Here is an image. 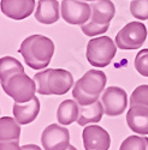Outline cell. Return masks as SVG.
I'll return each mask as SVG.
<instances>
[{
  "instance_id": "1",
  "label": "cell",
  "mask_w": 148,
  "mask_h": 150,
  "mask_svg": "<svg viewBox=\"0 0 148 150\" xmlns=\"http://www.w3.org/2000/svg\"><path fill=\"white\" fill-rule=\"evenodd\" d=\"M19 53L29 67L42 70L49 64L54 54V43L46 36L31 35L21 43Z\"/></svg>"
},
{
  "instance_id": "2",
  "label": "cell",
  "mask_w": 148,
  "mask_h": 150,
  "mask_svg": "<svg viewBox=\"0 0 148 150\" xmlns=\"http://www.w3.org/2000/svg\"><path fill=\"white\" fill-rule=\"evenodd\" d=\"M106 82V74L102 71L89 70L76 82L72 90V96L78 105H90L99 100L100 94L105 90Z\"/></svg>"
},
{
  "instance_id": "3",
  "label": "cell",
  "mask_w": 148,
  "mask_h": 150,
  "mask_svg": "<svg viewBox=\"0 0 148 150\" xmlns=\"http://www.w3.org/2000/svg\"><path fill=\"white\" fill-rule=\"evenodd\" d=\"M36 91L41 95H64L73 85L71 72L63 69H48L34 76Z\"/></svg>"
},
{
  "instance_id": "4",
  "label": "cell",
  "mask_w": 148,
  "mask_h": 150,
  "mask_svg": "<svg viewBox=\"0 0 148 150\" xmlns=\"http://www.w3.org/2000/svg\"><path fill=\"white\" fill-rule=\"evenodd\" d=\"M92 6L90 19L81 25L82 31L87 36H96L107 31L110 23L115 16V5L111 0H95Z\"/></svg>"
},
{
  "instance_id": "5",
  "label": "cell",
  "mask_w": 148,
  "mask_h": 150,
  "mask_svg": "<svg viewBox=\"0 0 148 150\" xmlns=\"http://www.w3.org/2000/svg\"><path fill=\"white\" fill-rule=\"evenodd\" d=\"M1 88L15 102H28L35 96L36 83L24 71H19L3 79Z\"/></svg>"
},
{
  "instance_id": "6",
  "label": "cell",
  "mask_w": 148,
  "mask_h": 150,
  "mask_svg": "<svg viewBox=\"0 0 148 150\" xmlns=\"http://www.w3.org/2000/svg\"><path fill=\"white\" fill-rule=\"evenodd\" d=\"M117 52L116 43L108 36L93 39L87 45V59L95 67H105L110 65Z\"/></svg>"
},
{
  "instance_id": "7",
  "label": "cell",
  "mask_w": 148,
  "mask_h": 150,
  "mask_svg": "<svg viewBox=\"0 0 148 150\" xmlns=\"http://www.w3.org/2000/svg\"><path fill=\"white\" fill-rule=\"evenodd\" d=\"M147 39V28L143 23L130 22L116 36V45L120 49H139Z\"/></svg>"
},
{
  "instance_id": "8",
  "label": "cell",
  "mask_w": 148,
  "mask_h": 150,
  "mask_svg": "<svg viewBox=\"0 0 148 150\" xmlns=\"http://www.w3.org/2000/svg\"><path fill=\"white\" fill-rule=\"evenodd\" d=\"M63 19L72 25H82L92 17V6L83 0H63L60 6Z\"/></svg>"
},
{
  "instance_id": "9",
  "label": "cell",
  "mask_w": 148,
  "mask_h": 150,
  "mask_svg": "<svg viewBox=\"0 0 148 150\" xmlns=\"http://www.w3.org/2000/svg\"><path fill=\"white\" fill-rule=\"evenodd\" d=\"M105 114L108 117H117L124 113L128 106V95L119 86H108L101 96Z\"/></svg>"
},
{
  "instance_id": "10",
  "label": "cell",
  "mask_w": 148,
  "mask_h": 150,
  "mask_svg": "<svg viewBox=\"0 0 148 150\" xmlns=\"http://www.w3.org/2000/svg\"><path fill=\"white\" fill-rule=\"evenodd\" d=\"M41 143L45 150H66L70 146L69 130L58 124H52L43 130Z\"/></svg>"
},
{
  "instance_id": "11",
  "label": "cell",
  "mask_w": 148,
  "mask_h": 150,
  "mask_svg": "<svg viewBox=\"0 0 148 150\" xmlns=\"http://www.w3.org/2000/svg\"><path fill=\"white\" fill-rule=\"evenodd\" d=\"M85 150H108L111 146L110 133L97 125H89L82 133Z\"/></svg>"
},
{
  "instance_id": "12",
  "label": "cell",
  "mask_w": 148,
  "mask_h": 150,
  "mask_svg": "<svg viewBox=\"0 0 148 150\" xmlns=\"http://www.w3.org/2000/svg\"><path fill=\"white\" fill-rule=\"evenodd\" d=\"M0 7L6 17L22 21L33 13L35 0H1Z\"/></svg>"
},
{
  "instance_id": "13",
  "label": "cell",
  "mask_w": 148,
  "mask_h": 150,
  "mask_svg": "<svg viewBox=\"0 0 148 150\" xmlns=\"http://www.w3.org/2000/svg\"><path fill=\"white\" fill-rule=\"evenodd\" d=\"M14 117L21 125H27L34 121L40 112V101L34 96L28 102H15L14 105Z\"/></svg>"
},
{
  "instance_id": "14",
  "label": "cell",
  "mask_w": 148,
  "mask_h": 150,
  "mask_svg": "<svg viewBox=\"0 0 148 150\" xmlns=\"http://www.w3.org/2000/svg\"><path fill=\"white\" fill-rule=\"evenodd\" d=\"M127 122L130 130L139 134H148V107L132 106L127 114Z\"/></svg>"
},
{
  "instance_id": "15",
  "label": "cell",
  "mask_w": 148,
  "mask_h": 150,
  "mask_svg": "<svg viewBox=\"0 0 148 150\" xmlns=\"http://www.w3.org/2000/svg\"><path fill=\"white\" fill-rule=\"evenodd\" d=\"M60 17V6L57 0H39L35 19L42 24H53Z\"/></svg>"
},
{
  "instance_id": "16",
  "label": "cell",
  "mask_w": 148,
  "mask_h": 150,
  "mask_svg": "<svg viewBox=\"0 0 148 150\" xmlns=\"http://www.w3.org/2000/svg\"><path fill=\"white\" fill-rule=\"evenodd\" d=\"M78 106H80L78 107L80 113H78L77 124L80 126H85V125L92 122H99L101 120L102 115L105 114L102 102L99 101V100L87 106H82V105Z\"/></svg>"
},
{
  "instance_id": "17",
  "label": "cell",
  "mask_w": 148,
  "mask_h": 150,
  "mask_svg": "<svg viewBox=\"0 0 148 150\" xmlns=\"http://www.w3.org/2000/svg\"><path fill=\"white\" fill-rule=\"evenodd\" d=\"M78 103L76 102V100H65L63 101L57 110V119L61 125H70L73 121H77L78 119Z\"/></svg>"
},
{
  "instance_id": "18",
  "label": "cell",
  "mask_w": 148,
  "mask_h": 150,
  "mask_svg": "<svg viewBox=\"0 0 148 150\" xmlns=\"http://www.w3.org/2000/svg\"><path fill=\"white\" fill-rule=\"evenodd\" d=\"M21 127L16 119L3 117L0 119V139L4 141H19Z\"/></svg>"
},
{
  "instance_id": "19",
  "label": "cell",
  "mask_w": 148,
  "mask_h": 150,
  "mask_svg": "<svg viewBox=\"0 0 148 150\" xmlns=\"http://www.w3.org/2000/svg\"><path fill=\"white\" fill-rule=\"evenodd\" d=\"M19 71H24V69L23 65L16 58L3 57L0 59V81H3L9 76H11V74Z\"/></svg>"
},
{
  "instance_id": "20",
  "label": "cell",
  "mask_w": 148,
  "mask_h": 150,
  "mask_svg": "<svg viewBox=\"0 0 148 150\" xmlns=\"http://www.w3.org/2000/svg\"><path fill=\"white\" fill-rule=\"evenodd\" d=\"M119 150H148V138L139 136H129L123 141Z\"/></svg>"
},
{
  "instance_id": "21",
  "label": "cell",
  "mask_w": 148,
  "mask_h": 150,
  "mask_svg": "<svg viewBox=\"0 0 148 150\" xmlns=\"http://www.w3.org/2000/svg\"><path fill=\"white\" fill-rule=\"evenodd\" d=\"M146 106L148 107V85H139L130 96V107Z\"/></svg>"
},
{
  "instance_id": "22",
  "label": "cell",
  "mask_w": 148,
  "mask_h": 150,
  "mask_svg": "<svg viewBox=\"0 0 148 150\" xmlns=\"http://www.w3.org/2000/svg\"><path fill=\"white\" fill-rule=\"evenodd\" d=\"M130 12L140 21L148 19V0H132L130 4Z\"/></svg>"
},
{
  "instance_id": "23",
  "label": "cell",
  "mask_w": 148,
  "mask_h": 150,
  "mask_svg": "<svg viewBox=\"0 0 148 150\" xmlns=\"http://www.w3.org/2000/svg\"><path fill=\"white\" fill-rule=\"evenodd\" d=\"M134 65L136 71L144 77H148V48L140 51L135 57Z\"/></svg>"
},
{
  "instance_id": "24",
  "label": "cell",
  "mask_w": 148,
  "mask_h": 150,
  "mask_svg": "<svg viewBox=\"0 0 148 150\" xmlns=\"http://www.w3.org/2000/svg\"><path fill=\"white\" fill-rule=\"evenodd\" d=\"M18 142L19 141H4L0 144V150H22Z\"/></svg>"
},
{
  "instance_id": "25",
  "label": "cell",
  "mask_w": 148,
  "mask_h": 150,
  "mask_svg": "<svg viewBox=\"0 0 148 150\" xmlns=\"http://www.w3.org/2000/svg\"><path fill=\"white\" fill-rule=\"evenodd\" d=\"M22 150H41V148L35 144H27L22 146Z\"/></svg>"
},
{
  "instance_id": "26",
  "label": "cell",
  "mask_w": 148,
  "mask_h": 150,
  "mask_svg": "<svg viewBox=\"0 0 148 150\" xmlns=\"http://www.w3.org/2000/svg\"><path fill=\"white\" fill-rule=\"evenodd\" d=\"M66 150H77V149H76L75 146H73V145H70V146H69Z\"/></svg>"
},
{
  "instance_id": "27",
  "label": "cell",
  "mask_w": 148,
  "mask_h": 150,
  "mask_svg": "<svg viewBox=\"0 0 148 150\" xmlns=\"http://www.w3.org/2000/svg\"><path fill=\"white\" fill-rule=\"evenodd\" d=\"M83 1H95V0H83Z\"/></svg>"
}]
</instances>
